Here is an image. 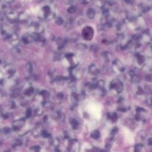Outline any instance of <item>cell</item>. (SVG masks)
Returning a JSON list of instances; mask_svg holds the SVG:
<instances>
[{"instance_id": "obj_1", "label": "cell", "mask_w": 152, "mask_h": 152, "mask_svg": "<svg viewBox=\"0 0 152 152\" xmlns=\"http://www.w3.org/2000/svg\"><path fill=\"white\" fill-rule=\"evenodd\" d=\"M110 87L111 89L114 90L118 93H120L123 90V84L118 79H115L111 82Z\"/></svg>"}, {"instance_id": "obj_2", "label": "cell", "mask_w": 152, "mask_h": 152, "mask_svg": "<svg viewBox=\"0 0 152 152\" xmlns=\"http://www.w3.org/2000/svg\"><path fill=\"white\" fill-rule=\"evenodd\" d=\"M93 35H94V30L92 27L86 26L82 30V36L85 40H92Z\"/></svg>"}, {"instance_id": "obj_3", "label": "cell", "mask_w": 152, "mask_h": 152, "mask_svg": "<svg viewBox=\"0 0 152 152\" xmlns=\"http://www.w3.org/2000/svg\"><path fill=\"white\" fill-rule=\"evenodd\" d=\"M69 151H77V148H79V143L76 140H71L68 146Z\"/></svg>"}, {"instance_id": "obj_4", "label": "cell", "mask_w": 152, "mask_h": 152, "mask_svg": "<svg viewBox=\"0 0 152 152\" xmlns=\"http://www.w3.org/2000/svg\"><path fill=\"white\" fill-rule=\"evenodd\" d=\"M25 120L23 119H19V120L14 121L13 122L14 129L16 130H19V129L23 127L24 125H25Z\"/></svg>"}, {"instance_id": "obj_5", "label": "cell", "mask_w": 152, "mask_h": 152, "mask_svg": "<svg viewBox=\"0 0 152 152\" xmlns=\"http://www.w3.org/2000/svg\"><path fill=\"white\" fill-rule=\"evenodd\" d=\"M22 40L23 42L25 43V44H28V43H31L35 40H34L33 36H32L31 35H29V34H26V35H24L22 37Z\"/></svg>"}, {"instance_id": "obj_6", "label": "cell", "mask_w": 152, "mask_h": 152, "mask_svg": "<svg viewBox=\"0 0 152 152\" xmlns=\"http://www.w3.org/2000/svg\"><path fill=\"white\" fill-rule=\"evenodd\" d=\"M113 67H114V69H116L118 71L123 72L124 71V67L122 64L119 61H115L113 62Z\"/></svg>"}, {"instance_id": "obj_7", "label": "cell", "mask_w": 152, "mask_h": 152, "mask_svg": "<svg viewBox=\"0 0 152 152\" xmlns=\"http://www.w3.org/2000/svg\"><path fill=\"white\" fill-rule=\"evenodd\" d=\"M70 124H71V127L73 130L77 129L79 126V124L78 121L74 118H71L70 119Z\"/></svg>"}, {"instance_id": "obj_8", "label": "cell", "mask_w": 152, "mask_h": 152, "mask_svg": "<svg viewBox=\"0 0 152 152\" xmlns=\"http://www.w3.org/2000/svg\"><path fill=\"white\" fill-rule=\"evenodd\" d=\"M137 61L139 65H143L145 61V58L144 56L138 54L137 56Z\"/></svg>"}, {"instance_id": "obj_9", "label": "cell", "mask_w": 152, "mask_h": 152, "mask_svg": "<svg viewBox=\"0 0 152 152\" xmlns=\"http://www.w3.org/2000/svg\"><path fill=\"white\" fill-rule=\"evenodd\" d=\"M90 136H91L92 138L97 140V139H98L101 137V133H100V132L98 130H95L92 132L91 134H90Z\"/></svg>"}, {"instance_id": "obj_10", "label": "cell", "mask_w": 152, "mask_h": 152, "mask_svg": "<svg viewBox=\"0 0 152 152\" xmlns=\"http://www.w3.org/2000/svg\"><path fill=\"white\" fill-rule=\"evenodd\" d=\"M108 119H110L111 121H112V122H115L117 120L118 116L116 115V113H109L108 115Z\"/></svg>"}, {"instance_id": "obj_11", "label": "cell", "mask_w": 152, "mask_h": 152, "mask_svg": "<svg viewBox=\"0 0 152 152\" xmlns=\"http://www.w3.org/2000/svg\"><path fill=\"white\" fill-rule=\"evenodd\" d=\"M102 55L103 57L105 58V59H106L107 61H111L112 58V55L109 52H103L102 53Z\"/></svg>"}, {"instance_id": "obj_12", "label": "cell", "mask_w": 152, "mask_h": 152, "mask_svg": "<svg viewBox=\"0 0 152 152\" xmlns=\"http://www.w3.org/2000/svg\"><path fill=\"white\" fill-rule=\"evenodd\" d=\"M56 118L59 121H60L61 122H64L65 115L63 114V112H61V111H58V112H56Z\"/></svg>"}, {"instance_id": "obj_13", "label": "cell", "mask_w": 152, "mask_h": 152, "mask_svg": "<svg viewBox=\"0 0 152 152\" xmlns=\"http://www.w3.org/2000/svg\"><path fill=\"white\" fill-rule=\"evenodd\" d=\"M89 71L91 74H96L98 72V69L96 68V65L95 64H92L89 66Z\"/></svg>"}, {"instance_id": "obj_14", "label": "cell", "mask_w": 152, "mask_h": 152, "mask_svg": "<svg viewBox=\"0 0 152 152\" xmlns=\"http://www.w3.org/2000/svg\"><path fill=\"white\" fill-rule=\"evenodd\" d=\"M34 93V89L33 87H29V88H27L26 90H25V91L24 92V94L25 95H26V96H31Z\"/></svg>"}, {"instance_id": "obj_15", "label": "cell", "mask_w": 152, "mask_h": 152, "mask_svg": "<svg viewBox=\"0 0 152 152\" xmlns=\"http://www.w3.org/2000/svg\"><path fill=\"white\" fill-rule=\"evenodd\" d=\"M50 142H51V144L54 145L55 147H58L59 144V140L57 138H52Z\"/></svg>"}, {"instance_id": "obj_16", "label": "cell", "mask_w": 152, "mask_h": 152, "mask_svg": "<svg viewBox=\"0 0 152 152\" xmlns=\"http://www.w3.org/2000/svg\"><path fill=\"white\" fill-rule=\"evenodd\" d=\"M25 68H26V70L27 71V72L30 74H31L33 70V65H32V64L30 62L27 63L26 65Z\"/></svg>"}, {"instance_id": "obj_17", "label": "cell", "mask_w": 152, "mask_h": 152, "mask_svg": "<svg viewBox=\"0 0 152 152\" xmlns=\"http://www.w3.org/2000/svg\"><path fill=\"white\" fill-rule=\"evenodd\" d=\"M40 95L42 96L43 98L45 99V101H48V99L49 98V92L46 91V90H43V91L41 92V93H40Z\"/></svg>"}, {"instance_id": "obj_18", "label": "cell", "mask_w": 152, "mask_h": 152, "mask_svg": "<svg viewBox=\"0 0 152 152\" xmlns=\"http://www.w3.org/2000/svg\"><path fill=\"white\" fill-rule=\"evenodd\" d=\"M131 80L132 81V82H134V83H137L140 82V77H139L138 75H136V74H133L131 75Z\"/></svg>"}, {"instance_id": "obj_19", "label": "cell", "mask_w": 152, "mask_h": 152, "mask_svg": "<svg viewBox=\"0 0 152 152\" xmlns=\"http://www.w3.org/2000/svg\"><path fill=\"white\" fill-rule=\"evenodd\" d=\"M76 48H77V49L79 50L84 51V50H86L87 49V45L84 44V43H80V44L77 45Z\"/></svg>"}, {"instance_id": "obj_20", "label": "cell", "mask_w": 152, "mask_h": 152, "mask_svg": "<svg viewBox=\"0 0 152 152\" xmlns=\"http://www.w3.org/2000/svg\"><path fill=\"white\" fill-rule=\"evenodd\" d=\"M40 134H41L42 136L43 137H44V138H45L51 137V134H50L46 130L41 131V133Z\"/></svg>"}, {"instance_id": "obj_21", "label": "cell", "mask_w": 152, "mask_h": 152, "mask_svg": "<svg viewBox=\"0 0 152 152\" xmlns=\"http://www.w3.org/2000/svg\"><path fill=\"white\" fill-rule=\"evenodd\" d=\"M143 145L141 144H138L135 147V151H140L143 149Z\"/></svg>"}, {"instance_id": "obj_22", "label": "cell", "mask_w": 152, "mask_h": 152, "mask_svg": "<svg viewBox=\"0 0 152 152\" xmlns=\"http://www.w3.org/2000/svg\"><path fill=\"white\" fill-rule=\"evenodd\" d=\"M40 149V147L39 146L36 145V146H32L30 147V151H39Z\"/></svg>"}, {"instance_id": "obj_23", "label": "cell", "mask_w": 152, "mask_h": 152, "mask_svg": "<svg viewBox=\"0 0 152 152\" xmlns=\"http://www.w3.org/2000/svg\"><path fill=\"white\" fill-rule=\"evenodd\" d=\"M32 111L31 109H28L26 111V118H30L32 116Z\"/></svg>"}, {"instance_id": "obj_24", "label": "cell", "mask_w": 152, "mask_h": 152, "mask_svg": "<svg viewBox=\"0 0 152 152\" xmlns=\"http://www.w3.org/2000/svg\"><path fill=\"white\" fill-rule=\"evenodd\" d=\"M91 50L94 52H96L98 51V46L96 45H93L91 46Z\"/></svg>"}, {"instance_id": "obj_25", "label": "cell", "mask_w": 152, "mask_h": 152, "mask_svg": "<svg viewBox=\"0 0 152 152\" xmlns=\"http://www.w3.org/2000/svg\"><path fill=\"white\" fill-rule=\"evenodd\" d=\"M145 80H146L148 82H151V74H147V75L145 76Z\"/></svg>"}, {"instance_id": "obj_26", "label": "cell", "mask_w": 152, "mask_h": 152, "mask_svg": "<svg viewBox=\"0 0 152 152\" xmlns=\"http://www.w3.org/2000/svg\"><path fill=\"white\" fill-rule=\"evenodd\" d=\"M57 98L59 99V100H61L64 98V95H63L62 93H58L57 95Z\"/></svg>"}, {"instance_id": "obj_27", "label": "cell", "mask_w": 152, "mask_h": 152, "mask_svg": "<svg viewBox=\"0 0 152 152\" xmlns=\"http://www.w3.org/2000/svg\"><path fill=\"white\" fill-rule=\"evenodd\" d=\"M118 130L117 128H113V130H112V134H115L118 132Z\"/></svg>"}, {"instance_id": "obj_28", "label": "cell", "mask_w": 152, "mask_h": 152, "mask_svg": "<svg viewBox=\"0 0 152 152\" xmlns=\"http://www.w3.org/2000/svg\"><path fill=\"white\" fill-rule=\"evenodd\" d=\"M147 144L149 145H152V140H151V138H149L147 140Z\"/></svg>"}, {"instance_id": "obj_29", "label": "cell", "mask_w": 152, "mask_h": 152, "mask_svg": "<svg viewBox=\"0 0 152 152\" xmlns=\"http://www.w3.org/2000/svg\"><path fill=\"white\" fill-rule=\"evenodd\" d=\"M64 137H65V138H68V137H69L68 132H67V131L65 132V133H64Z\"/></svg>"}, {"instance_id": "obj_30", "label": "cell", "mask_w": 152, "mask_h": 152, "mask_svg": "<svg viewBox=\"0 0 152 152\" xmlns=\"http://www.w3.org/2000/svg\"><path fill=\"white\" fill-rule=\"evenodd\" d=\"M132 38H133V39L134 40H138L140 38V36L139 35H134Z\"/></svg>"}]
</instances>
